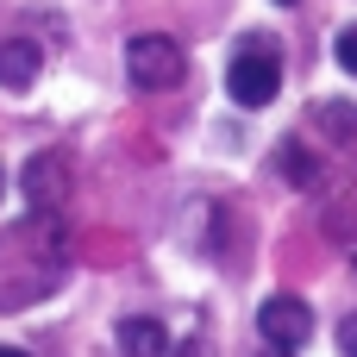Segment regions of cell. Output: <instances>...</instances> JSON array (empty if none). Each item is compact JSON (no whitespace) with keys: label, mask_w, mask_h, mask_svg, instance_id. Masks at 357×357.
<instances>
[{"label":"cell","mask_w":357,"mask_h":357,"mask_svg":"<svg viewBox=\"0 0 357 357\" xmlns=\"http://www.w3.org/2000/svg\"><path fill=\"white\" fill-rule=\"evenodd\" d=\"M339 345H345V357H357V314L339 326Z\"/></svg>","instance_id":"9"},{"label":"cell","mask_w":357,"mask_h":357,"mask_svg":"<svg viewBox=\"0 0 357 357\" xmlns=\"http://www.w3.org/2000/svg\"><path fill=\"white\" fill-rule=\"evenodd\" d=\"M182 69H188V56H182V44L163 38V31H138V38L126 44V75H132L138 88H176Z\"/></svg>","instance_id":"2"},{"label":"cell","mask_w":357,"mask_h":357,"mask_svg":"<svg viewBox=\"0 0 357 357\" xmlns=\"http://www.w3.org/2000/svg\"><path fill=\"white\" fill-rule=\"evenodd\" d=\"M119 351L126 357H169V333L151 314H132V320H119Z\"/></svg>","instance_id":"5"},{"label":"cell","mask_w":357,"mask_h":357,"mask_svg":"<svg viewBox=\"0 0 357 357\" xmlns=\"http://www.w3.org/2000/svg\"><path fill=\"white\" fill-rule=\"evenodd\" d=\"M0 195H6V176H0Z\"/></svg>","instance_id":"14"},{"label":"cell","mask_w":357,"mask_h":357,"mask_svg":"<svg viewBox=\"0 0 357 357\" xmlns=\"http://www.w3.org/2000/svg\"><path fill=\"white\" fill-rule=\"evenodd\" d=\"M226 94L238 107H270L282 94V50H276V38H245V50L226 69Z\"/></svg>","instance_id":"1"},{"label":"cell","mask_w":357,"mask_h":357,"mask_svg":"<svg viewBox=\"0 0 357 357\" xmlns=\"http://www.w3.org/2000/svg\"><path fill=\"white\" fill-rule=\"evenodd\" d=\"M176 357H213V345H207V339H188V345H182Z\"/></svg>","instance_id":"10"},{"label":"cell","mask_w":357,"mask_h":357,"mask_svg":"<svg viewBox=\"0 0 357 357\" xmlns=\"http://www.w3.org/2000/svg\"><path fill=\"white\" fill-rule=\"evenodd\" d=\"M19 188H25V201H31V207H56V201L69 195V163L44 151V157H31V163H25V182H19Z\"/></svg>","instance_id":"4"},{"label":"cell","mask_w":357,"mask_h":357,"mask_svg":"<svg viewBox=\"0 0 357 357\" xmlns=\"http://www.w3.org/2000/svg\"><path fill=\"white\" fill-rule=\"evenodd\" d=\"M333 56H339V69H345V75H357V25H345V31H339Z\"/></svg>","instance_id":"8"},{"label":"cell","mask_w":357,"mask_h":357,"mask_svg":"<svg viewBox=\"0 0 357 357\" xmlns=\"http://www.w3.org/2000/svg\"><path fill=\"white\" fill-rule=\"evenodd\" d=\"M31 82H38V44H25V38L0 44V88L6 94H25Z\"/></svg>","instance_id":"6"},{"label":"cell","mask_w":357,"mask_h":357,"mask_svg":"<svg viewBox=\"0 0 357 357\" xmlns=\"http://www.w3.org/2000/svg\"><path fill=\"white\" fill-rule=\"evenodd\" d=\"M257 333L270 339V345H307L314 339V314H307V301L301 295H270L264 307H257Z\"/></svg>","instance_id":"3"},{"label":"cell","mask_w":357,"mask_h":357,"mask_svg":"<svg viewBox=\"0 0 357 357\" xmlns=\"http://www.w3.org/2000/svg\"><path fill=\"white\" fill-rule=\"evenodd\" d=\"M0 357H25V351H13V345H0Z\"/></svg>","instance_id":"12"},{"label":"cell","mask_w":357,"mask_h":357,"mask_svg":"<svg viewBox=\"0 0 357 357\" xmlns=\"http://www.w3.org/2000/svg\"><path fill=\"white\" fill-rule=\"evenodd\" d=\"M282 169H289V182H314V176H320V163H314V157H301V144H295V138L282 144Z\"/></svg>","instance_id":"7"},{"label":"cell","mask_w":357,"mask_h":357,"mask_svg":"<svg viewBox=\"0 0 357 357\" xmlns=\"http://www.w3.org/2000/svg\"><path fill=\"white\" fill-rule=\"evenodd\" d=\"M276 6H295V0H276Z\"/></svg>","instance_id":"13"},{"label":"cell","mask_w":357,"mask_h":357,"mask_svg":"<svg viewBox=\"0 0 357 357\" xmlns=\"http://www.w3.org/2000/svg\"><path fill=\"white\" fill-rule=\"evenodd\" d=\"M257 357H295V351H289V345H270V351H257Z\"/></svg>","instance_id":"11"}]
</instances>
